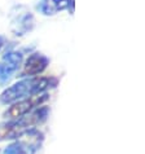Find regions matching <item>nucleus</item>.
<instances>
[{
  "label": "nucleus",
  "mask_w": 145,
  "mask_h": 154,
  "mask_svg": "<svg viewBox=\"0 0 145 154\" xmlns=\"http://www.w3.org/2000/svg\"><path fill=\"white\" fill-rule=\"evenodd\" d=\"M56 83H57L56 79L45 78V76L23 78L4 89L2 95H0V102L4 105H11L18 100H22V98L44 93L49 88L54 87Z\"/></svg>",
  "instance_id": "nucleus-1"
},
{
  "label": "nucleus",
  "mask_w": 145,
  "mask_h": 154,
  "mask_svg": "<svg viewBox=\"0 0 145 154\" xmlns=\"http://www.w3.org/2000/svg\"><path fill=\"white\" fill-rule=\"evenodd\" d=\"M48 115V109L45 106L35 109L30 114L17 119H8V121L0 123V143L2 141H14L35 130L38 125L45 121Z\"/></svg>",
  "instance_id": "nucleus-2"
},
{
  "label": "nucleus",
  "mask_w": 145,
  "mask_h": 154,
  "mask_svg": "<svg viewBox=\"0 0 145 154\" xmlns=\"http://www.w3.org/2000/svg\"><path fill=\"white\" fill-rule=\"evenodd\" d=\"M48 98H49V95L47 92H44V93H39V95L18 100V101L13 102V104L8 105L5 112L3 113V117L5 118L7 121L8 119H17V118L25 117V115L34 112L35 109L43 106L44 102L48 100Z\"/></svg>",
  "instance_id": "nucleus-3"
},
{
  "label": "nucleus",
  "mask_w": 145,
  "mask_h": 154,
  "mask_svg": "<svg viewBox=\"0 0 145 154\" xmlns=\"http://www.w3.org/2000/svg\"><path fill=\"white\" fill-rule=\"evenodd\" d=\"M22 60L23 56L18 51H9L4 54L0 61V84H5L12 78V75L21 66Z\"/></svg>",
  "instance_id": "nucleus-4"
},
{
  "label": "nucleus",
  "mask_w": 145,
  "mask_h": 154,
  "mask_svg": "<svg viewBox=\"0 0 145 154\" xmlns=\"http://www.w3.org/2000/svg\"><path fill=\"white\" fill-rule=\"evenodd\" d=\"M49 65V60L39 52L31 53L26 58L22 69V76H39Z\"/></svg>",
  "instance_id": "nucleus-5"
},
{
  "label": "nucleus",
  "mask_w": 145,
  "mask_h": 154,
  "mask_svg": "<svg viewBox=\"0 0 145 154\" xmlns=\"http://www.w3.org/2000/svg\"><path fill=\"white\" fill-rule=\"evenodd\" d=\"M72 7V0H40L38 4V9L45 16H53L56 12L70 9Z\"/></svg>",
  "instance_id": "nucleus-6"
},
{
  "label": "nucleus",
  "mask_w": 145,
  "mask_h": 154,
  "mask_svg": "<svg viewBox=\"0 0 145 154\" xmlns=\"http://www.w3.org/2000/svg\"><path fill=\"white\" fill-rule=\"evenodd\" d=\"M14 23L17 25V29H14L16 35H23L25 32L31 30L34 25V17L30 12H25L23 14L20 16V18H17Z\"/></svg>",
  "instance_id": "nucleus-7"
},
{
  "label": "nucleus",
  "mask_w": 145,
  "mask_h": 154,
  "mask_svg": "<svg viewBox=\"0 0 145 154\" xmlns=\"http://www.w3.org/2000/svg\"><path fill=\"white\" fill-rule=\"evenodd\" d=\"M3 154H31V153L29 152V149L25 146L22 143L16 141V143H12L8 145V146L4 149Z\"/></svg>",
  "instance_id": "nucleus-8"
},
{
  "label": "nucleus",
  "mask_w": 145,
  "mask_h": 154,
  "mask_svg": "<svg viewBox=\"0 0 145 154\" xmlns=\"http://www.w3.org/2000/svg\"><path fill=\"white\" fill-rule=\"evenodd\" d=\"M2 45H3V40H2V38H0V48H2Z\"/></svg>",
  "instance_id": "nucleus-9"
}]
</instances>
